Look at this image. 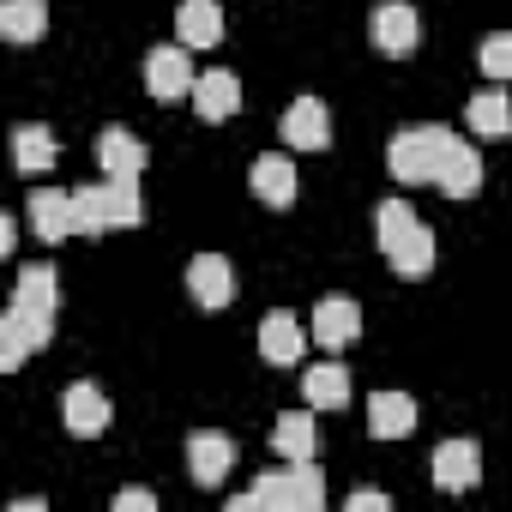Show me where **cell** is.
<instances>
[{
  "instance_id": "cell-24",
  "label": "cell",
  "mask_w": 512,
  "mask_h": 512,
  "mask_svg": "<svg viewBox=\"0 0 512 512\" xmlns=\"http://www.w3.org/2000/svg\"><path fill=\"white\" fill-rule=\"evenodd\" d=\"M55 157H61V145H55V133H49V127H37V121L13 127V163H19L25 175H49V169H55Z\"/></svg>"
},
{
  "instance_id": "cell-6",
  "label": "cell",
  "mask_w": 512,
  "mask_h": 512,
  "mask_svg": "<svg viewBox=\"0 0 512 512\" xmlns=\"http://www.w3.org/2000/svg\"><path fill=\"white\" fill-rule=\"evenodd\" d=\"M193 85H199V73H193V61H187V43H169V49H151V55H145V91H151L157 103L193 97Z\"/></svg>"
},
{
  "instance_id": "cell-17",
  "label": "cell",
  "mask_w": 512,
  "mask_h": 512,
  "mask_svg": "<svg viewBox=\"0 0 512 512\" xmlns=\"http://www.w3.org/2000/svg\"><path fill=\"white\" fill-rule=\"evenodd\" d=\"M253 193H260L266 205H278V211H290L296 205V163L284 157V151H266V157H253Z\"/></svg>"
},
{
  "instance_id": "cell-1",
  "label": "cell",
  "mask_w": 512,
  "mask_h": 512,
  "mask_svg": "<svg viewBox=\"0 0 512 512\" xmlns=\"http://www.w3.org/2000/svg\"><path fill=\"white\" fill-rule=\"evenodd\" d=\"M374 235H380V253L392 260V272H398L404 284H416V278L434 272V229H428L404 199H380Z\"/></svg>"
},
{
  "instance_id": "cell-19",
  "label": "cell",
  "mask_w": 512,
  "mask_h": 512,
  "mask_svg": "<svg viewBox=\"0 0 512 512\" xmlns=\"http://www.w3.org/2000/svg\"><path fill=\"white\" fill-rule=\"evenodd\" d=\"M272 446H278L284 464H314V452H320L314 416H308V410H284V416L272 422Z\"/></svg>"
},
{
  "instance_id": "cell-18",
  "label": "cell",
  "mask_w": 512,
  "mask_h": 512,
  "mask_svg": "<svg viewBox=\"0 0 512 512\" xmlns=\"http://www.w3.org/2000/svg\"><path fill=\"white\" fill-rule=\"evenodd\" d=\"M368 434H374V440H404V434H416V398H410V392H374V398H368Z\"/></svg>"
},
{
  "instance_id": "cell-5",
  "label": "cell",
  "mask_w": 512,
  "mask_h": 512,
  "mask_svg": "<svg viewBox=\"0 0 512 512\" xmlns=\"http://www.w3.org/2000/svg\"><path fill=\"white\" fill-rule=\"evenodd\" d=\"M440 145H446V127H404V133L392 139L386 163H392V175H398L404 187H422V181H434V169H440Z\"/></svg>"
},
{
  "instance_id": "cell-2",
  "label": "cell",
  "mask_w": 512,
  "mask_h": 512,
  "mask_svg": "<svg viewBox=\"0 0 512 512\" xmlns=\"http://www.w3.org/2000/svg\"><path fill=\"white\" fill-rule=\"evenodd\" d=\"M260 506H278V512H320L326 506V482L314 464H290V470H266L247 494L229 500V512H260Z\"/></svg>"
},
{
  "instance_id": "cell-16",
  "label": "cell",
  "mask_w": 512,
  "mask_h": 512,
  "mask_svg": "<svg viewBox=\"0 0 512 512\" xmlns=\"http://www.w3.org/2000/svg\"><path fill=\"white\" fill-rule=\"evenodd\" d=\"M229 464H235V446H229V434H187V470H193V482L199 488H217L223 476H229Z\"/></svg>"
},
{
  "instance_id": "cell-27",
  "label": "cell",
  "mask_w": 512,
  "mask_h": 512,
  "mask_svg": "<svg viewBox=\"0 0 512 512\" xmlns=\"http://www.w3.org/2000/svg\"><path fill=\"white\" fill-rule=\"evenodd\" d=\"M13 302H25V308H61V278L49 272V266H19V290H13Z\"/></svg>"
},
{
  "instance_id": "cell-15",
  "label": "cell",
  "mask_w": 512,
  "mask_h": 512,
  "mask_svg": "<svg viewBox=\"0 0 512 512\" xmlns=\"http://www.w3.org/2000/svg\"><path fill=\"white\" fill-rule=\"evenodd\" d=\"M31 229H37L43 241H67V235H79L73 193H61V187H37V193H31Z\"/></svg>"
},
{
  "instance_id": "cell-29",
  "label": "cell",
  "mask_w": 512,
  "mask_h": 512,
  "mask_svg": "<svg viewBox=\"0 0 512 512\" xmlns=\"http://www.w3.org/2000/svg\"><path fill=\"white\" fill-rule=\"evenodd\" d=\"M115 506H121V512H157V494H151V488H121Z\"/></svg>"
},
{
  "instance_id": "cell-31",
  "label": "cell",
  "mask_w": 512,
  "mask_h": 512,
  "mask_svg": "<svg viewBox=\"0 0 512 512\" xmlns=\"http://www.w3.org/2000/svg\"><path fill=\"white\" fill-rule=\"evenodd\" d=\"M19 247V223L13 217H0V253H13Z\"/></svg>"
},
{
  "instance_id": "cell-30",
  "label": "cell",
  "mask_w": 512,
  "mask_h": 512,
  "mask_svg": "<svg viewBox=\"0 0 512 512\" xmlns=\"http://www.w3.org/2000/svg\"><path fill=\"white\" fill-rule=\"evenodd\" d=\"M344 506H350V512H392V500H386L380 488H356V494H350Z\"/></svg>"
},
{
  "instance_id": "cell-4",
  "label": "cell",
  "mask_w": 512,
  "mask_h": 512,
  "mask_svg": "<svg viewBox=\"0 0 512 512\" xmlns=\"http://www.w3.org/2000/svg\"><path fill=\"white\" fill-rule=\"evenodd\" d=\"M49 338H55V314H49V308H25V302H13L7 314H0V368L19 374V362H25L31 350H43Z\"/></svg>"
},
{
  "instance_id": "cell-20",
  "label": "cell",
  "mask_w": 512,
  "mask_h": 512,
  "mask_svg": "<svg viewBox=\"0 0 512 512\" xmlns=\"http://www.w3.org/2000/svg\"><path fill=\"white\" fill-rule=\"evenodd\" d=\"M97 163H103V175L139 181V175H145V145H139L127 127H103V139H97Z\"/></svg>"
},
{
  "instance_id": "cell-12",
  "label": "cell",
  "mask_w": 512,
  "mask_h": 512,
  "mask_svg": "<svg viewBox=\"0 0 512 512\" xmlns=\"http://www.w3.org/2000/svg\"><path fill=\"white\" fill-rule=\"evenodd\" d=\"M314 344H326V350H344V344H356L362 338V308L350 302V296H326L320 308H314Z\"/></svg>"
},
{
  "instance_id": "cell-23",
  "label": "cell",
  "mask_w": 512,
  "mask_h": 512,
  "mask_svg": "<svg viewBox=\"0 0 512 512\" xmlns=\"http://www.w3.org/2000/svg\"><path fill=\"white\" fill-rule=\"evenodd\" d=\"M464 127H470L476 139H506V133H512V97H506V91H476V97L464 103Z\"/></svg>"
},
{
  "instance_id": "cell-13",
  "label": "cell",
  "mask_w": 512,
  "mask_h": 512,
  "mask_svg": "<svg viewBox=\"0 0 512 512\" xmlns=\"http://www.w3.org/2000/svg\"><path fill=\"white\" fill-rule=\"evenodd\" d=\"M302 350H308V332L296 326V314L272 308V314L260 320V356H266L272 368H296V362H302Z\"/></svg>"
},
{
  "instance_id": "cell-26",
  "label": "cell",
  "mask_w": 512,
  "mask_h": 512,
  "mask_svg": "<svg viewBox=\"0 0 512 512\" xmlns=\"http://www.w3.org/2000/svg\"><path fill=\"white\" fill-rule=\"evenodd\" d=\"M302 398H308V410H344L350 404V374L338 362H320V368L302 374Z\"/></svg>"
},
{
  "instance_id": "cell-14",
  "label": "cell",
  "mask_w": 512,
  "mask_h": 512,
  "mask_svg": "<svg viewBox=\"0 0 512 512\" xmlns=\"http://www.w3.org/2000/svg\"><path fill=\"white\" fill-rule=\"evenodd\" d=\"M61 422H67V434L97 440V434L109 428V398H103L91 380H79V386H67V398H61Z\"/></svg>"
},
{
  "instance_id": "cell-25",
  "label": "cell",
  "mask_w": 512,
  "mask_h": 512,
  "mask_svg": "<svg viewBox=\"0 0 512 512\" xmlns=\"http://www.w3.org/2000/svg\"><path fill=\"white\" fill-rule=\"evenodd\" d=\"M49 31V7H43V0H0V37H7V43H37Z\"/></svg>"
},
{
  "instance_id": "cell-8",
  "label": "cell",
  "mask_w": 512,
  "mask_h": 512,
  "mask_svg": "<svg viewBox=\"0 0 512 512\" xmlns=\"http://www.w3.org/2000/svg\"><path fill=\"white\" fill-rule=\"evenodd\" d=\"M428 476H434V488H446V494L476 488V482H482V452H476V440H440L434 458H428Z\"/></svg>"
},
{
  "instance_id": "cell-3",
  "label": "cell",
  "mask_w": 512,
  "mask_h": 512,
  "mask_svg": "<svg viewBox=\"0 0 512 512\" xmlns=\"http://www.w3.org/2000/svg\"><path fill=\"white\" fill-rule=\"evenodd\" d=\"M73 211H79V235H103V229L145 223L139 181H121V175H109L103 187H73Z\"/></svg>"
},
{
  "instance_id": "cell-11",
  "label": "cell",
  "mask_w": 512,
  "mask_h": 512,
  "mask_svg": "<svg viewBox=\"0 0 512 512\" xmlns=\"http://www.w3.org/2000/svg\"><path fill=\"white\" fill-rule=\"evenodd\" d=\"M284 139H290V151H326V145H332V115H326V103H320V97H296V103L284 109Z\"/></svg>"
},
{
  "instance_id": "cell-10",
  "label": "cell",
  "mask_w": 512,
  "mask_h": 512,
  "mask_svg": "<svg viewBox=\"0 0 512 512\" xmlns=\"http://www.w3.org/2000/svg\"><path fill=\"white\" fill-rule=\"evenodd\" d=\"M187 296H193L199 308H229L235 272H229L223 253H193V260H187Z\"/></svg>"
},
{
  "instance_id": "cell-21",
  "label": "cell",
  "mask_w": 512,
  "mask_h": 512,
  "mask_svg": "<svg viewBox=\"0 0 512 512\" xmlns=\"http://www.w3.org/2000/svg\"><path fill=\"white\" fill-rule=\"evenodd\" d=\"M175 37L187 49H211L223 37V7H217V0H181V7H175Z\"/></svg>"
},
{
  "instance_id": "cell-22",
  "label": "cell",
  "mask_w": 512,
  "mask_h": 512,
  "mask_svg": "<svg viewBox=\"0 0 512 512\" xmlns=\"http://www.w3.org/2000/svg\"><path fill=\"white\" fill-rule=\"evenodd\" d=\"M193 109L205 115V121H229L235 109H241V79L235 73H199V85H193Z\"/></svg>"
},
{
  "instance_id": "cell-9",
  "label": "cell",
  "mask_w": 512,
  "mask_h": 512,
  "mask_svg": "<svg viewBox=\"0 0 512 512\" xmlns=\"http://www.w3.org/2000/svg\"><path fill=\"white\" fill-rule=\"evenodd\" d=\"M434 187L446 193V199H470L476 187H482V157L446 127V145H440V169H434Z\"/></svg>"
},
{
  "instance_id": "cell-28",
  "label": "cell",
  "mask_w": 512,
  "mask_h": 512,
  "mask_svg": "<svg viewBox=\"0 0 512 512\" xmlns=\"http://www.w3.org/2000/svg\"><path fill=\"white\" fill-rule=\"evenodd\" d=\"M476 67L488 79H512V31H494L482 49H476Z\"/></svg>"
},
{
  "instance_id": "cell-7",
  "label": "cell",
  "mask_w": 512,
  "mask_h": 512,
  "mask_svg": "<svg viewBox=\"0 0 512 512\" xmlns=\"http://www.w3.org/2000/svg\"><path fill=\"white\" fill-rule=\"evenodd\" d=\"M368 37H374L380 55H410L422 43V19H416L410 0H380L374 19H368Z\"/></svg>"
}]
</instances>
